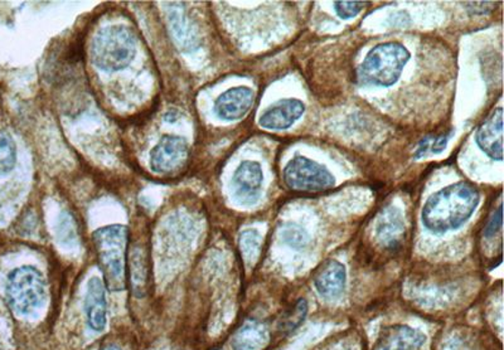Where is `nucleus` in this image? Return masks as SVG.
Instances as JSON below:
<instances>
[{
	"label": "nucleus",
	"mask_w": 504,
	"mask_h": 350,
	"mask_svg": "<svg viewBox=\"0 0 504 350\" xmlns=\"http://www.w3.org/2000/svg\"><path fill=\"white\" fill-rule=\"evenodd\" d=\"M84 311H86L87 324L93 331H102L106 327V292L104 284L99 277H93L87 284L86 296H84Z\"/></svg>",
	"instance_id": "12"
},
{
	"label": "nucleus",
	"mask_w": 504,
	"mask_h": 350,
	"mask_svg": "<svg viewBox=\"0 0 504 350\" xmlns=\"http://www.w3.org/2000/svg\"><path fill=\"white\" fill-rule=\"evenodd\" d=\"M410 57L409 49L399 42L380 43L363 59L358 71L359 81L367 86H393Z\"/></svg>",
	"instance_id": "4"
},
{
	"label": "nucleus",
	"mask_w": 504,
	"mask_h": 350,
	"mask_svg": "<svg viewBox=\"0 0 504 350\" xmlns=\"http://www.w3.org/2000/svg\"><path fill=\"white\" fill-rule=\"evenodd\" d=\"M17 162V148L11 137L0 136V177L13 171Z\"/></svg>",
	"instance_id": "18"
},
{
	"label": "nucleus",
	"mask_w": 504,
	"mask_h": 350,
	"mask_svg": "<svg viewBox=\"0 0 504 350\" xmlns=\"http://www.w3.org/2000/svg\"><path fill=\"white\" fill-rule=\"evenodd\" d=\"M5 296L12 311L18 315H31L46 302V281L33 267L15 268L8 276Z\"/></svg>",
	"instance_id": "5"
},
{
	"label": "nucleus",
	"mask_w": 504,
	"mask_h": 350,
	"mask_svg": "<svg viewBox=\"0 0 504 350\" xmlns=\"http://www.w3.org/2000/svg\"><path fill=\"white\" fill-rule=\"evenodd\" d=\"M500 228H502V205L498 207L496 214H494L491 220L488 222L484 231L485 237L494 236V234L500 232Z\"/></svg>",
	"instance_id": "24"
},
{
	"label": "nucleus",
	"mask_w": 504,
	"mask_h": 350,
	"mask_svg": "<svg viewBox=\"0 0 504 350\" xmlns=\"http://www.w3.org/2000/svg\"><path fill=\"white\" fill-rule=\"evenodd\" d=\"M281 239L284 242L293 249H305L309 243L308 233L303 230L302 227L296 226V224H287L281 231Z\"/></svg>",
	"instance_id": "20"
},
{
	"label": "nucleus",
	"mask_w": 504,
	"mask_h": 350,
	"mask_svg": "<svg viewBox=\"0 0 504 350\" xmlns=\"http://www.w3.org/2000/svg\"><path fill=\"white\" fill-rule=\"evenodd\" d=\"M481 195L474 184H450L434 193L421 212L424 227L435 234H443L462 227L477 209Z\"/></svg>",
	"instance_id": "1"
},
{
	"label": "nucleus",
	"mask_w": 504,
	"mask_h": 350,
	"mask_svg": "<svg viewBox=\"0 0 504 350\" xmlns=\"http://www.w3.org/2000/svg\"><path fill=\"white\" fill-rule=\"evenodd\" d=\"M306 314H308V304L305 299H299L284 312L280 321H279V330L284 334H290L291 331L299 328L305 320Z\"/></svg>",
	"instance_id": "17"
},
{
	"label": "nucleus",
	"mask_w": 504,
	"mask_h": 350,
	"mask_svg": "<svg viewBox=\"0 0 504 350\" xmlns=\"http://www.w3.org/2000/svg\"><path fill=\"white\" fill-rule=\"evenodd\" d=\"M58 234L61 237L62 242H65L66 245H70L76 239V228H75V222L70 214H65L59 218Z\"/></svg>",
	"instance_id": "23"
},
{
	"label": "nucleus",
	"mask_w": 504,
	"mask_h": 350,
	"mask_svg": "<svg viewBox=\"0 0 504 350\" xmlns=\"http://www.w3.org/2000/svg\"><path fill=\"white\" fill-rule=\"evenodd\" d=\"M403 232H405V224L397 209L388 208L382 212L381 217L377 221V226H376V233L385 246L393 247V249L399 246Z\"/></svg>",
	"instance_id": "16"
},
{
	"label": "nucleus",
	"mask_w": 504,
	"mask_h": 350,
	"mask_svg": "<svg viewBox=\"0 0 504 350\" xmlns=\"http://www.w3.org/2000/svg\"><path fill=\"white\" fill-rule=\"evenodd\" d=\"M346 283V267L336 259L325 262L314 279L315 289L325 299H336L342 295Z\"/></svg>",
	"instance_id": "13"
},
{
	"label": "nucleus",
	"mask_w": 504,
	"mask_h": 350,
	"mask_svg": "<svg viewBox=\"0 0 504 350\" xmlns=\"http://www.w3.org/2000/svg\"><path fill=\"white\" fill-rule=\"evenodd\" d=\"M452 134H443L440 136H429L421 140L420 145L415 153L416 159L425 158L428 155L440 154L446 150Z\"/></svg>",
	"instance_id": "19"
},
{
	"label": "nucleus",
	"mask_w": 504,
	"mask_h": 350,
	"mask_svg": "<svg viewBox=\"0 0 504 350\" xmlns=\"http://www.w3.org/2000/svg\"><path fill=\"white\" fill-rule=\"evenodd\" d=\"M264 173L259 162L246 161L241 162L234 171L233 187L234 197L243 205H253L261 195Z\"/></svg>",
	"instance_id": "8"
},
{
	"label": "nucleus",
	"mask_w": 504,
	"mask_h": 350,
	"mask_svg": "<svg viewBox=\"0 0 504 350\" xmlns=\"http://www.w3.org/2000/svg\"><path fill=\"white\" fill-rule=\"evenodd\" d=\"M136 53V36L125 26L102 28L90 46L91 61L104 72L124 70L133 62Z\"/></svg>",
	"instance_id": "3"
},
{
	"label": "nucleus",
	"mask_w": 504,
	"mask_h": 350,
	"mask_svg": "<svg viewBox=\"0 0 504 350\" xmlns=\"http://www.w3.org/2000/svg\"><path fill=\"white\" fill-rule=\"evenodd\" d=\"M240 247L247 261L255 259L260 249L259 233L255 230H249L241 234Z\"/></svg>",
	"instance_id": "21"
},
{
	"label": "nucleus",
	"mask_w": 504,
	"mask_h": 350,
	"mask_svg": "<svg viewBox=\"0 0 504 350\" xmlns=\"http://www.w3.org/2000/svg\"><path fill=\"white\" fill-rule=\"evenodd\" d=\"M253 101L255 93L250 87H234L218 96L215 102V112L221 120H240L252 110Z\"/></svg>",
	"instance_id": "9"
},
{
	"label": "nucleus",
	"mask_w": 504,
	"mask_h": 350,
	"mask_svg": "<svg viewBox=\"0 0 504 350\" xmlns=\"http://www.w3.org/2000/svg\"><path fill=\"white\" fill-rule=\"evenodd\" d=\"M479 148L497 162L503 161V110L498 108L479 127L475 136Z\"/></svg>",
	"instance_id": "11"
},
{
	"label": "nucleus",
	"mask_w": 504,
	"mask_h": 350,
	"mask_svg": "<svg viewBox=\"0 0 504 350\" xmlns=\"http://www.w3.org/2000/svg\"><path fill=\"white\" fill-rule=\"evenodd\" d=\"M270 334L268 328L260 321L250 320L236 334L233 339L234 350H261L268 346Z\"/></svg>",
	"instance_id": "15"
},
{
	"label": "nucleus",
	"mask_w": 504,
	"mask_h": 350,
	"mask_svg": "<svg viewBox=\"0 0 504 350\" xmlns=\"http://www.w3.org/2000/svg\"><path fill=\"white\" fill-rule=\"evenodd\" d=\"M427 342V337L420 331L397 325L391 327L385 333L382 340V350H418Z\"/></svg>",
	"instance_id": "14"
},
{
	"label": "nucleus",
	"mask_w": 504,
	"mask_h": 350,
	"mask_svg": "<svg viewBox=\"0 0 504 350\" xmlns=\"http://www.w3.org/2000/svg\"><path fill=\"white\" fill-rule=\"evenodd\" d=\"M190 146L184 137L163 136L150 152V168L158 174H174L186 167Z\"/></svg>",
	"instance_id": "7"
},
{
	"label": "nucleus",
	"mask_w": 504,
	"mask_h": 350,
	"mask_svg": "<svg viewBox=\"0 0 504 350\" xmlns=\"http://www.w3.org/2000/svg\"><path fill=\"white\" fill-rule=\"evenodd\" d=\"M305 112V105L300 100H280L260 117L259 125L266 130H287L293 127Z\"/></svg>",
	"instance_id": "10"
},
{
	"label": "nucleus",
	"mask_w": 504,
	"mask_h": 350,
	"mask_svg": "<svg viewBox=\"0 0 504 350\" xmlns=\"http://www.w3.org/2000/svg\"><path fill=\"white\" fill-rule=\"evenodd\" d=\"M100 267L111 292H123L127 287V258L129 231L121 224L99 228L93 234Z\"/></svg>",
	"instance_id": "2"
},
{
	"label": "nucleus",
	"mask_w": 504,
	"mask_h": 350,
	"mask_svg": "<svg viewBox=\"0 0 504 350\" xmlns=\"http://www.w3.org/2000/svg\"><path fill=\"white\" fill-rule=\"evenodd\" d=\"M100 350H121V349L119 348L118 346H114V344H111V346H104V348H102Z\"/></svg>",
	"instance_id": "25"
},
{
	"label": "nucleus",
	"mask_w": 504,
	"mask_h": 350,
	"mask_svg": "<svg viewBox=\"0 0 504 350\" xmlns=\"http://www.w3.org/2000/svg\"><path fill=\"white\" fill-rule=\"evenodd\" d=\"M283 178L287 188L294 192H323L336 184L327 168L302 155H296L285 165Z\"/></svg>",
	"instance_id": "6"
},
{
	"label": "nucleus",
	"mask_w": 504,
	"mask_h": 350,
	"mask_svg": "<svg viewBox=\"0 0 504 350\" xmlns=\"http://www.w3.org/2000/svg\"><path fill=\"white\" fill-rule=\"evenodd\" d=\"M367 3L365 2H336L334 3V9L338 17L342 20H352L357 17Z\"/></svg>",
	"instance_id": "22"
}]
</instances>
